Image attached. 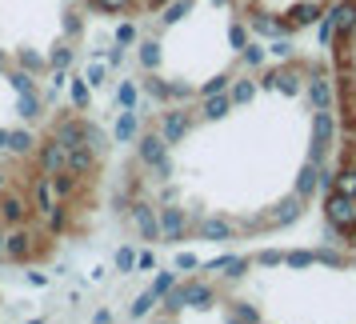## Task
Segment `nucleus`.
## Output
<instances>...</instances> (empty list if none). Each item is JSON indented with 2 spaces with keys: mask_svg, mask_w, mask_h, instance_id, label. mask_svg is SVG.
Segmentation results:
<instances>
[{
  "mask_svg": "<svg viewBox=\"0 0 356 324\" xmlns=\"http://www.w3.org/2000/svg\"><path fill=\"white\" fill-rule=\"evenodd\" d=\"M129 145L108 204L145 244L244 248L321 228L332 164L324 49L264 52L220 88L156 104Z\"/></svg>",
  "mask_w": 356,
  "mask_h": 324,
  "instance_id": "f257e3e1",
  "label": "nucleus"
},
{
  "mask_svg": "<svg viewBox=\"0 0 356 324\" xmlns=\"http://www.w3.org/2000/svg\"><path fill=\"white\" fill-rule=\"evenodd\" d=\"M184 308L228 321H356V248L296 241L212 260L204 276L164 292V316Z\"/></svg>",
  "mask_w": 356,
  "mask_h": 324,
  "instance_id": "f03ea898",
  "label": "nucleus"
},
{
  "mask_svg": "<svg viewBox=\"0 0 356 324\" xmlns=\"http://www.w3.org/2000/svg\"><path fill=\"white\" fill-rule=\"evenodd\" d=\"M264 56V36L236 0H172L140 40L145 92L156 104L193 100Z\"/></svg>",
  "mask_w": 356,
  "mask_h": 324,
  "instance_id": "7ed1b4c3",
  "label": "nucleus"
},
{
  "mask_svg": "<svg viewBox=\"0 0 356 324\" xmlns=\"http://www.w3.org/2000/svg\"><path fill=\"white\" fill-rule=\"evenodd\" d=\"M324 29L332 92V164L321 200V236L356 248V0H344Z\"/></svg>",
  "mask_w": 356,
  "mask_h": 324,
  "instance_id": "20e7f679",
  "label": "nucleus"
},
{
  "mask_svg": "<svg viewBox=\"0 0 356 324\" xmlns=\"http://www.w3.org/2000/svg\"><path fill=\"white\" fill-rule=\"evenodd\" d=\"M236 4L257 24L260 36L296 40V36H308L312 29L328 24L344 0H236Z\"/></svg>",
  "mask_w": 356,
  "mask_h": 324,
  "instance_id": "39448f33",
  "label": "nucleus"
},
{
  "mask_svg": "<svg viewBox=\"0 0 356 324\" xmlns=\"http://www.w3.org/2000/svg\"><path fill=\"white\" fill-rule=\"evenodd\" d=\"M172 0H84L88 13L97 17H113V20H148L156 17L161 8H168Z\"/></svg>",
  "mask_w": 356,
  "mask_h": 324,
  "instance_id": "423d86ee",
  "label": "nucleus"
},
{
  "mask_svg": "<svg viewBox=\"0 0 356 324\" xmlns=\"http://www.w3.org/2000/svg\"><path fill=\"white\" fill-rule=\"evenodd\" d=\"M36 145H40V136H33V132H8V152L13 156H29V152H36Z\"/></svg>",
  "mask_w": 356,
  "mask_h": 324,
  "instance_id": "0eeeda50",
  "label": "nucleus"
},
{
  "mask_svg": "<svg viewBox=\"0 0 356 324\" xmlns=\"http://www.w3.org/2000/svg\"><path fill=\"white\" fill-rule=\"evenodd\" d=\"M8 148V129H0V152Z\"/></svg>",
  "mask_w": 356,
  "mask_h": 324,
  "instance_id": "6e6552de",
  "label": "nucleus"
},
{
  "mask_svg": "<svg viewBox=\"0 0 356 324\" xmlns=\"http://www.w3.org/2000/svg\"><path fill=\"white\" fill-rule=\"evenodd\" d=\"M0 193H8V172H0Z\"/></svg>",
  "mask_w": 356,
  "mask_h": 324,
  "instance_id": "1a4fd4ad",
  "label": "nucleus"
},
{
  "mask_svg": "<svg viewBox=\"0 0 356 324\" xmlns=\"http://www.w3.org/2000/svg\"><path fill=\"white\" fill-rule=\"evenodd\" d=\"M0 260H4V236H0Z\"/></svg>",
  "mask_w": 356,
  "mask_h": 324,
  "instance_id": "9d476101",
  "label": "nucleus"
}]
</instances>
